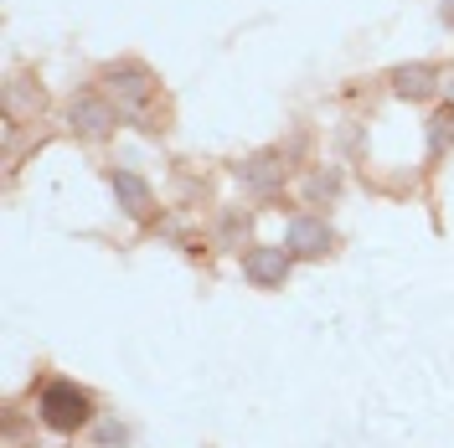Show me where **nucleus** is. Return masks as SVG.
<instances>
[{
	"label": "nucleus",
	"mask_w": 454,
	"mask_h": 448,
	"mask_svg": "<svg viewBox=\"0 0 454 448\" xmlns=\"http://www.w3.org/2000/svg\"><path fill=\"white\" fill-rule=\"evenodd\" d=\"M88 418H93V397L78 382H52L42 392V422L52 433H78V428H88Z\"/></svg>",
	"instance_id": "1"
},
{
	"label": "nucleus",
	"mask_w": 454,
	"mask_h": 448,
	"mask_svg": "<svg viewBox=\"0 0 454 448\" xmlns=\"http://www.w3.org/2000/svg\"><path fill=\"white\" fill-rule=\"evenodd\" d=\"M104 83H109L114 104H119V113H145V104L155 98V78L145 73L140 62H119V67H104Z\"/></svg>",
	"instance_id": "2"
},
{
	"label": "nucleus",
	"mask_w": 454,
	"mask_h": 448,
	"mask_svg": "<svg viewBox=\"0 0 454 448\" xmlns=\"http://www.w3.org/2000/svg\"><path fill=\"white\" fill-rule=\"evenodd\" d=\"M243 274H248L258 289H274V283H284V274H289V252L284 248H254L243 258Z\"/></svg>",
	"instance_id": "3"
},
{
	"label": "nucleus",
	"mask_w": 454,
	"mask_h": 448,
	"mask_svg": "<svg viewBox=\"0 0 454 448\" xmlns=\"http://www.w3.org/2000/svg\"><path fill=\"white\" fill-rule=\"evenodd\" d=\"M109 186H114V197H119V206L129 212V217H150L155 212V197H150V186H145L140 175H129V170H114L109 175Z\"/></svg>",
	"instance_id": "4"
},
{
	"label": "nucleus",
	"mask_w": 454,
	"mask_h": 448,
	"mask_svg": "<svg viewBox=\"0 0 454 448\" xmlns=\"http://www.w3.org/2000/svg\"><path fill=\"white\" fill-rule=\"evenodd\" d=\"M114 124H119V113H114V104H104V98H93V93H83L78 104H73V129H83V135H109Z\"/></svg>",
	"instance_id": "5"
},
{
	"label": "nucleus",
	"mask_w": 454,
	"mask_h": 448,
	"mask_svg": "<svg viewBox=\"0 0 454 448\" xmlns=\"http://www.w3.org/2000/svg\"><path fill=\"white\" fill-rule=\"evenodd\" d=\"M393 88L403 93V98H428V93H434V67H428V62H419V67H397Z\"/></svg>",
	"instance_id": "6"
},
{
	"label": "nucleus",
	"mask_w": 454,
	"mask_h": 448,
	"mask_svg": "<svg viewBox=\"0 0 454 448\" xmlns=\"http://www.w3.org/2000/svg\"><path fill=\"white\" fill-rule=\"evenodd\" d=\"M289 237H294V248L300 252H325V243H331V232H325V227L320 222H294V232H289Z\"/></svg>",
	"instance_id": "7"
}]
</instances>
